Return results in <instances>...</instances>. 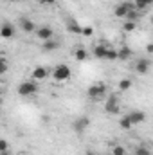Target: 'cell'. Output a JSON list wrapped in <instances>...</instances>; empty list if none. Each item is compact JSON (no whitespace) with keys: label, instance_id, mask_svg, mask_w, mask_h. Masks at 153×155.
Masks as SVG:
<instances>
[{"label":"cell","instance_id":"1","mask_svg":"<svg viewBox=\"0 0 153 155\" xmlns=\"http://www.w3.org/2000/svg\"><path fill=\"white\" fill-rule=\"evenodd\" d=\"M106 85L103 83V81H97V83H92L88 88H86V96H88V99L90 101H94V103H99L101 99H105V96H106Z\"/></svg>","mask_w":153,"mask_h":155},{"label":"cell","instance_id":"2","mask_svg":"<svg viewBox=\"0 0 153 155\" xmlns=\"http://www.w3.org/2000/svg\"><path fill=\"white\" fill-rule=\"evenodd\" d=\"M70 78H72V71H70V67L67 63H58L52 69V79L56 83H67Z\"/></svg>","mask_w":153,"mask_h":155},{"label":"cell","instance_id":"3","mask_svg":"<svg viewBox=\"0 0 153 155\" xmlns=\"http://www.w3.org/2000/svg\"><path fill=\"white\" fill-rule=\"evenodd\" d=\"M16 92H18V96H22V97H29V96H34V94L38 92V85H36L34 79H27V81H22V83L18 85Z\"/></svg>","mask_w":153,"mask_h":155},{"label":"cell","instance_id":"4","mask_svg":"<svg viewBox=\"0 0 153 155\" xmlns=\"http://www.w3.org/2000/svg\"><path fill=\"white\" fill-rule=\"evenodd\" d=\"M132 9H135V4H133V0L132 2H121V4H117L114 9V15L117 16V18H124L126 20V16H128V13L132 11Z\"/></svg>","mask_w":153,"mask_h":155},{"label":"cell","instance_id":"5","mask_svg":"<svg viewBox=\"0 0 153 155\" xmlns=\"http://www.w3.org/2000/svg\"><path fill=\"white\" fill-rule=\"evenodd\" d=\"M119 110H121L119 97H117V96H110V97L106 99V103H105V112L110 114V116H115V114H119Z\"/></svg>","mask_w":153,"mask_h":155},{"label":"cell","instance_id":"6","mask_svg":"<svg viewBox=\"0 0 153 155\" xmlns=\"http://www.w3.org/2000/svg\"><path fill=\"white\" fill-rule=\"evenodd\" d=\"M88 124H90V119L86 116H79L76 121H72V130L76 132V134H83L86 128H88Z\"/></svg>","mask_w":153,"mask_h":155},{"label":"cell","instance_id":"7","mask_svg":"<svg viewBox=\"0 0 153 155\" xmlns=\"http://www.w3.org/2000/svg\"><path fill=\"white\" fill-rule=\"evenodd\" d=\"M36 38L40 41H47V40H52V35H54V31H52V27H49V25H41L36 29Z\"/></svg>","mask_w":153,"mask_h":155},{"label":"cell","instance_id":"8","mask_svg":"<svg viewBox=\"0 0 153 155\" xmlns=\"http://www.w3.org/2000/svg\"><path fill=\"white\" fill-rule=\"evenodd\" d=\"M18 25H20V29H22L24 33H27V35H31V33H36V29H38V27L34 25V22H33L31 18H25V16L18 20Z\"/></svg>","mask_w":153,"mask_h":155},{"label":"cell","instance_id":"9","mask_svg":"<svg viewBox=\"0 0 153 155\" xmlns=\"http://www.w3.org/2000/svg\"><path fill=\"white\" fill-rule=\"evenodd\" d=\"M31 78L38 83V81H45L47 78H49V69H45V67H34L33 69V72H31Z\"/></svg>","mask_w":153,"mask_h":155},{"label":"cell","instance_id":"10","mask_svg":"<svg viewBox=\"0 0 153 155\" xmlns=\"http://www.w3.org/2000/svg\"><path fill=\"white\" fill-rule=\"evenodd\" d=\"M108 49H110V45H106V43H97L96 47H94V56L97 58V60H106V54H108Z\"/></svg>","mask_w":153,"mask_h":155},{"label":"cell","instance_id":"11","mask_svg":"<svg viewBox=\"0 0 153 155\" xmlns=\"http://www.w3.org/2000/svg\"><path fill=\"white\" fill-rule=\"evenodd\" d=\"M135 72L141 74V76H146V74L150 72V61L144 60V58L137 60V61H135Z\"/></svg>","mask_w":153,"mask_h":155},{"label":"cell","instance_id":"12","mask_svg":"<svg viewBox=\"0 0 153 155\" xmlns=\"http://www.w3.org/2000/svg\"><path fill=\"white\" fill-rule=\"evenodd\" d=\"M15 33H16V29H15V25L13 24H9V22H5V24H2V29H0V36L4 40H9L15 36Z\"/></svg>","mask_w":153,"mask_h":155},{"label":"cell","instance_id":"13","mask_svg":"<svg viewBox=\"0 0 153 155\" xmlns=\"http://www.w3.org/2000/svg\"><path fill=\"white\" fill-rule=\"evenodd\" d=\"M72 58H74V61H77V63L86 61V60H88V52H86L85 47H76V49L72 51Z\"/></svg>","mask_w":153,"mask_h":155},{"label":"cell","instance_id":"14","mask_svg":"<svg viewBox=\"0 0 153 155\" xmlns=\"http://www.w3.org/2000/svg\"><path fill=\"white\" fill-rule=\"evenodd\" d=\"M128 116H130V119H132L133 126H135V124H141V123H144V121H146V114H144V112H141V110H132Z\"/></svg>","mask_w":153,"mask_h":155},{"label":"cell","instance_id":"15","mask_svg":"<svg viewBox=\"0 0 153 155\" xmlns=\"http://www.w3.org/2000/svg\"><path fill=\"white\" fill-rule=\"evenodd\" d=\"M132 87H133V79H132V78H121L119 83H117L119 92H128Z\"/></svg>","mask_w":153,"mask_h":155},{"label":"cell","instance_id":"16","mask_svg":"<svg viewBox=\"0 0 153 155\" xmlns=\"http://www.w3.org/2000/svg\"><path fill=\"white\" fill-rule=\"evenodd\" d=\"M67 31H69V33H72V35H81L83 27L77 24V20H74V18H69V20H67Z\"/></svg>","mask_w":153,"mask_h":155},{"label":"cell","instance_id":"17","mask_svg":"<svg viewBox=\"0 0 153 155\" xmlns=\"http://www.w3.org/2000/svg\"><path fill=\"white\" fill-rule=\"evenodd\" d=\"M60 47V41H56V40H47V41H41V51L43 52H52V51H56Z\"/></svg>","mask_w":153,"mask_h":155},{"label":"cell","instance_id":"18","mask_svg":"<svg viewBox=\"0 0 153 155\" xmlns=\"http://www.w3.org/2000/svg\"><path fill=\"white\" fill-rule=\"evenodd\" d=\"M130 58H132L130 47H128V45H121V47H119V60H121V61H128Z\"/></svg>","mask_w":153,"mask_h":155},{"label":"cell","instance_id":"19","mask_svg":"<svg viewBox=\"0 0 153 155\" xmlns=\"http://www.w3.org/2000/svg\"><path fill=\"white\" fill-rule=\"evenodd\" d=\"M119 126L122 128V130H132L133 128V123H132V119H130V116L126 114V116H122L121 119H119Z\"/></svg>","mask_w":153,"mask_h":155},{"label":"cell","instance_id":"20","mask_svg":"<svg viewBox=\"0 0 153 155\" xmlns=\"http://www.w3.org/2000/svg\"><path fill=\"white\" fill-rule=\"evenodd\" d=\"M133 4H135V7L139 11H146L148 7L153 5V0H133Z\"/></svg>","mask_w":153,"mask_h":155},{"label":"cell","instance_id":"21","mask_svg":"<svg viewBox=\"0 0 153 155\" xmlns=\"http://www.w3.org/2000/svg\"><path fill=\"white\" fill-rule=\"evenodd\" d=\"M135 29H137V22H132V20H124V24H122V33L130 35V33H133Z\"/></svg>","mask_w":153,"mask_h":155},{"label":"cell","instance_id":"22","mask_svg":"<svg viewBox=\"0 0 153 155\" xmlns=\"http://www.w3.org/2000/svg\"><path fill=\"white\" fill-rule=\"evenodd\" d=\"M106 60H108V61H115V60H119V49L110 47V49H108V54H106Z\"/></svg>","mask_w":153,"mask_h":155},{"label":"cell","instance_id":"23","mask_svg":"<svg viewBox=\"0 0 153 155\" xmlns=\"http://www.w3.org/2000/svg\"><path fill=\"white\" fill-rule=\"evenodd\" d=\"M141 13H142V11H139V9L135 7V9H132V11L128 13V16H126V20H132V22H137V20H139V16H141Z\"/></svg>","mask_w":153,"mask_h":155},{"label":"cell","instance_id":"24","mask_svg":"<svg viewBox=\"0 0 153 155\" xmlns=\"http://www.w3.org/2000/svg\"><path fill=\"white\" fill-rule=\"evenodd\" d=\"M112 155H126V148L121 146V144H115L112 148Z\"/></svg>","mask_w":153,"mask_h":155},{"label":"cell","instance_id":"25","mask_svg":"<svg viewBox=\"0 0 153 155\" xmlns=\"http://www.w3.org/2000/svg\"><path fill=\"white\" fill-rule=\"evenodd\" d=\"M135 155H151V150L146 146H137L135 148Z\"/></svg>","mask_w":153,"mask_h":155},{"label":"cell","instance_id":"26","mask_svg":"<svg viewBox=\"0 0 153 155\" xmlns=\"http://www.w3.org/2000/svg\"><path fill=\"white\" fill-rule=\"evenodd\" d=\"M81 35H83V36H86V38H88V36H92V35H94V27H92V25H85V27H83V31H81Z\"/></svg>","mask_w":153,"mask_h":155},{"label":"cell","instance_id":"27","mask_svg":"<svg viewBox=\"0 0 153 155\" xmlns=\"http://www.w3.org/2000/svg\"><path fill=\"white\" fill-rule=\"evenodd\" d=\"M7 67H9V65H7V60H5V58H2V61H0V74H2V76H5Z\"/></svg>","mask_w":153,"mask_h":155},{"label":"cell","instance_id":"28","mask_svg":"<svg viewBox=\"0 0 153 155\" xmlns=\"http://www.w3.org/2000/svg\"><path fill=\"white\" fill-rule=\"evenodd\" d=\"M2 152H9V143L5 139H0V153Z\"/></svg>","mask_w":153,"mask_h":155},{"label":"cell","instance_id":"29","mask_svg":"<svg viewBox=\"0 0 153 155\" xmlns=\"http://www.w3.org/2000/svg\"><path fill=\"white\" fill-rule=\"evenodd\" d=\"M43 5H52V4H56V0H40Z\"/></svg>","mask_w":153,"mask_h":155},{"label":"cell","instance_id":"30","mask_svg":"<svg viewBox=\"0 0 153 155\" xmlns=\"http://www.w3.org/2000/svg\"><path fill=\"white\" fill-rule=\"evenodd\" d=\"M146 51H148L150 54H153V41H151V43H148V45H146Z\"/></svg>","mask_w":153,"mask_h":155},{"label":"cell","instance_id":"31","mask_svg":"<svg viewBox=\"0 0 153 155\" xmlns=\"http://www.w3.org/2000/svg\"><path fill=\"white\" fill-rule=\"evenodd\" d=\"M85 155H99V153H97L96 150H86V153H85Z\"/></svg>","mask_w":153,"mask_h":155},{"label":"cell","instance_id":"32","mask_svg":"<svg viewBox=\"0 0 153 155\" xmlns=\"http://www.w3.org/2000/svg\"><path fill=\"white\" fill-rule=\"evenodd\" d=\"M0 155H9V152H2Z\"/></svg>","mask_w":153,"mask_h":155},{"label":"cell","instance_id":"33","mask_svg":"<svg viewBox=\"0 0 153 155\" xmlns=\"http://www.w3.org/2000/svg\"><path fill=\"white\" fill-rule=\"evenodd\" d=\"M151 25H153V18H151Z\"/></svg>","mask_w":153,"mask_h":155}]
</instances>
